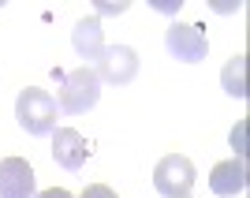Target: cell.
Masks as SVG:
<instances>
[{
	"label": "cell",
	"mask_w": 250,
	"mask_h": 198,
	"mask_svg": "<svg viewBox=\"0 0 250 198\" xmlns=\"http://www.w3.org/2000/svg\"><path fill=\"white\" fill-rule=\"evenodd\" d=\"M247 161L243 157H228V161H220V165H213V172H209V191L220 198H231V195H243L247 191Z\"/></svg>",
	"instance_id": "ba28073f"
},
{
	"label": "cell",
	"mask_w": 250,
	"mask_h": 198,
	"mask_svg": "<svg viewBox=\"0 0 250 198\" xmlns=\"http://www.w3.org/2000/svg\"><path fill=\"white\" fill-rule=\"evenodd\" d=\"M127 11V0H116V4H97V15H120Z\"/></svg>",
	"instance_id": "4fadbf2b"
},
{
	"label": "cell",
	"mask_w": 250,
	"mask_h": 198,
	"mask_svg": "<svg viewBox=\"0 0 250 198\" xmlns=\"http://www.w3.org/2000/svg\"><path fill=\"white\" fill-rule=\"evenodd\" d=\"M38 179H34L30 161L22 157H4L0 161V198H34Z\"/></svg>",
	"instance_id": "8992f818"
},
{
	"label": "cell",
	"mask_w": 250,
	"mask_h": 198,
	"mask_svg": "<svg viewBox=\"0 0 250 198\" xmlns=\"http://www.w3.org/2000/svg\"><path fill=\"white\" fill-rule=\"evenodd\" d=\"M56 97L42 86H26L15 97V120L26 135H52L56 131Z\"/></svg>",
	"instance_id": "6da1fadb"
},
{
	"label": "cell",
	"mask_w": 250,
	"mask_h": 198,
	"mask_svg": "<svg viewBox=\"0 0 250 198\" xmlns=\"http://www.w3.org/2000/svg\"><path fill=\"white\" fill-rule=\"evenodd\" d=\"M71 45L75 52L83 56V60H97L104 52V30H101V19L97 15H86V19L75 22V30H71Z\"/></svg>",
	"instance_id": "9c48e42d"
},
{
	"label": "cell",
	"mask_w": 250,
	"mask_h": 198,
	"mask_svg": "<svg viewBox=\"0 0 250 198\" xmlns=\"http://www.w3.org/2000/svg\"><path fill=\"white\" fill-rule=\"evenodd\" d=\"M165 45H168V52L183 64H198V60H206V52H209L206 34H202V26H194V22H172L165 30Z\"/></svg>",
	"instance_id": "5b68a950"
},
{
	"label": "cell",
	"mask_w": 250,
	"mask_h": 198,
	"mask_svg": "<svg viewBox=\"0 0 250 198\" xmlns=\"http://www.w3.org/2000/svg\"><path fill=\"white\" fill-rule=\"evenodd\" d=\"M97 97H101V79L90 64H83V67L63 75L60 90H56V109L67 116H83L97 105Z\"/></svg>",
	"instance_id": "7a4b0ae2"
},
{
	"label": "cell",
	"mask_w": 250,
	"mask_h": 198,
	"mask_svg": "<svg viewBox=\"0 0 250 198\" xmlns=\"http://www.w3.org/2000/svg\"><path fill=\"white\" fill-rule=\"evenodd\" d=\"M38 198H71V195H67V191H63V187H52V191H42V195H38Z\"/></svg>",
	"instance_id": "5bb4252c"
},
{
	"label": "cell",
	"mask_w": 250,
	"mask_h": 198,
	"mask_svg": "<svg viewBox=\"0 0 250 198\" xmlns=\"http://www.w3.org/2000/svg\"><path fill=\"white\" fill-rule=\"evenodd\" d=\"M97 79L108 86H127L138 75V52L131 45H104V52L97 56Z\"/></svg>",
	"instance_id": "277c9868"
},
{
	"label": "cell",
	"mask_w": 250,
	"mask_h": 198,
	"mask_svg": "<svg viewBox=\"0 0 250 198\" xmlns=\"http://www.w3.org/2000/svg\"><path fill=\"white\" fill-rule=\"evenodd\" d=\"M220 86H224V94L235 97V101L247 97V56H243V52L224 64V71H220Z\"/></svg>",
	"instance_id": "30bf717a"
},
{
	"label": "cell",
	"mask_w": 250,
	"mask_h": 198,
	"mask_svg": "<svg viewBox=\"0 0 250 198\" xmlns=\"http://www.w3.org/2000/svg\"><path fill=\"white\" fill-rule=\"evenodd\" d=\"M231 150H235V157L247 161V124H239L235 131H231Z\"/></svg>",
	"instance_id": "8fae6325"
},
{
	"label": "cell",
	"mask_w": 250,
	"mask_h": 198,
	"mask_svg": "<svg viewBox=\"0 0 250 198\" xmlns=\"http://www.w3.org/2000/svg\"><path fill=\"white\" fill-rule=\"evenodd\" d=\"M79 198H116V191H112V187H104V183H90V187H86Z\"/></svg>",
	"instance_id": "7c38bea8"
},
{
	"label": "cell",
	"mask_w": 250,
	"mask_h": 198,
	"mask_svg": "<svg viewBox=\"0 0 250 198\" xmlns=\"http://www.w3.org/2000/svg\"><path fill=\"white\" fill-rule=\"evenodd\" d=\"M194 179H198V172L190 165V157H183V154L161 157L153 168V187H157V195H165V198H190Z\"/></svg>",
	"instance_id": "3957f363"
},
{
	"label": "cell",
	"mask_w": 250,
	"mask_h": 198,
	"mask_svg": "<svg viewBox=\"0 0 250 198\" xmlns=\"http://www.w3.org/2000/svg\"><path fill=\"white\" fill-rule=\"evenodd\" d=\"M86 138L75 131V127H56L52 131V161L60 168H67V172H79V168L86 165Z\"/></svg>",
	"instance_id": "52a82bcc"
}]
</instances>
